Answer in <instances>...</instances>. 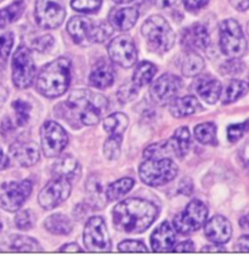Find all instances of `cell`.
Segmentation results:
<instances>
[{
  "mask_svg": "<svg viewBox=\"0 0 249 261\" xmlns=\"http://www.w3.org/2000/svg\"><path fill=\"white\" fill-rule=\"evenodd\" d=\"M32 182L30 180L11 181L0 185V208L6 212H17L24 204L32 193Z\"/></svg>",
  "mask_w": 249,
  "mask_h": 261,
  "instance_id": "30bf717a",
  "label": "cell"
},
{
  "mask_svg": "<svg viewBox=\"0 0 249 261\" xmlns=\"http://www.w3.org/2000/svg\"><path fill=\"white\" fill-rule=\"evenodd\" d=\"M14 45V36L11 32L0 34V65H4L10 55Z\"/></svg>",
  "mask_w": 249,
  "mask_h": 261,
  "instance_id": "ab89813d",
  "label": "cell"
},
{
  "mask_svg": "<svg viewBox=\"0 0 249 261\" xmlns=\"http://www.w3.org/2000/svg\"><path fill=\"white\" fill-rule=\"evenodd\" d=\"M122 135H110L104 145V154L108 161H116L120 155V146H122Z\"/></svg>",
  "mask_w": 249,
  "mask_h": 261,
  "instance_id": "d590c367",
  "label": "cell"
},
{
  "mask_svg": "<svg viewBox=\"0 0 249 261\" xmlns=\"http://www.w3.org/2000/svg\"><path fill=\"white\" fill-rule=\"evenodd\" d=\"M112 216L113 225L118 231L141 233L156 221L158 208L148 200L129 198L116 205Z\"/></svg>",
  "mask_w": 249,
  "mask_h": 261,
  "instance_id": "7a4b0ae2",
  "label": "cell"
},
{
  "mask_svg": "<svg viewBox=\"0 0 249 261\" xmlns=\"http://www.w3.org/2000/svg\"><path fill=\"white\" fill-rule=\"evenodd\" d=\"M8 96H9L8 90H6V89L3 87L2 84H0V107H2L3 105L5 103V101H6V98H8Z\"/></svg>",
  "mask_w": 249,
  "mask_h": 261,
  "instance_id": "9f6ffc18",
  "label": "cell"
},
{
  "mask_svg": "<svg viewBox=\"0 0 249 261\" xmlns=\"http://www.w3.org/2000/svg\"><path fill=\"white\" fill-rule=\"evenodd\" d=\"M210 44V37L207 28L201 23H194L185 28L181 34V45L188 51L206 50Z\"/></svg>",
  "mask_w": 249,
  "mask_h": 261,
  "instance_id": "e0dca14e",
  "label": "cell"
},
{
  "mask_svg": "<svg viewBox=\"0 0 249 261\" xmlns=\"http://www.w3.org/2000/svg\"><path fill=\"white\" fill-rule=\"evenodd\" d=\"M157 73V68L153 63L148 61H143L139 63L136 67L135 72L133 74V83L137 88H141L143 85H147L152 82L153 77Z\"/></svg>",
  "mask_w": 249,
  "mask_h": 261,
  "instance_id": "4dcf8cb0",
  "label": "cell"
},
{
  "mask_svg": "<svg viewBox=\"0 0 249 261\" xmlns=\"http://www.w3.org/2000/svg\"><path fill=\"white\" fill-rule=\"evenodd\" d=\"M248 164H249V159H248Z\"/></svg>",
  "mask_w": 249,
  "mask_h": 261,
  "instance_id": "e7e4bbea",
  "label": "cell"
},
{
  "mask_svg": "<svg viewBox=\"0 0 249 261\" xmlns=\"http://www.w3.org/2000/svg\"><path fill=\"white\" fill-rule=\"evenodd\" d=\"M175 241H177V234H175V228L164 221L156 228L152 233L151 246L152 249L157 253H165V251L173 250Z\"/></svg>",
  "mask_w": 249,
  "mask_h": 261,
  "instance_id": "ffe728a7",
  "label": "cell"
},
{
  "mask_svg": "<svg viewBox=\"0 0 249 261\" xmlns=\"http://www.w3.org/2000/svg\"><path fill=\"white\" fill-rule=\"evenodd\" d=\"M15 224L20 230H31L36 224V215L30 209L20 210L15 218Z\"/></svg>",
  "mask_w": 249,
  "mask_h": 261,
  "instance_id": "f35d334b",
  "label": "cell"
},
{
  "mask_svg": "<svg viewBox=\"0 0 249 261\" xmlns=\"http://www.w3.org/2000/svg\"><path fill=\"white\" fill-rule=\"evenodd\" d=\"M118 249H119V251H126V253H147V248L142 242L134 240L120 242Z\"/></svg>",
  "mask_w": 249,
  "mask_h": 261,
  "instance_id": "ee69618b",
  "label": "cell"
},
{
  "mask_svg": "<svg viewBox=\"0 0 249 261\" xmlns=\"http://www.w3.org/2000/svg\"><path fill=\"white\" fill-rule=\"evenodd\" d=\"M36 65L31 50L21 45L12 57V82L18 89H27L36 79Z\"/></svg>",
  "mask_w": 249,
  "mask_h": 261,
  "instance_id": "9c48e42d",
  "label": "cell"
},
{
  "mask_svg": "<svg viewBox=\"0 0 249 261\" xmlns=\"http://www.w3.org/2000/svg\"><path fill=\"white\" fill-rule=\"evenodd\" d=\"M243 69H244L243 62L239 61L238 59L229 60V61H226L224 65L221 66V72L224 73V74H229V75L239 74V73L243 72Z\"/></svg>",
  "mask_w": 249,
  "mask_h": 261,
  "instance_id": "f6af8a7d",
  "label": "cell"
},
{
  "mask_svg": "<svg viewBox=\"0 0 249 261\" xmlns=\"http://www.w3.org/2000/svg\"><path fill=\"white\" fill-rule=\"evenodd\" d=\"M71 61L60 57L41 68L37 77L36 88L39 94L49 98H55L65 94L71 84Z\"/></svg>",
  "mask_w": 249,
  "mask_h": 261,
  "instance_id": "3957f363",
  "label": "cell"
},
{
  "mask_svg": "<svg viewBox=\"0 0 249 261\" xmlns=\"http://www.w3.org/2000/svg\"><path fill=\"white\" fill-rule=\"evenodd\" d=\"M178 175V165L169 157L147 158L140 164L139 176L143 184L152 187L163 186L174 180Z\"/></svg>",
  "mask_w": 249,
  "mask_h": 261,
  "instance_id": "8992f818",
  "label": "cell"
},
{
  "mask_svg": "<svg viewBox=\"0 0 249 261\" xmlns=\"http://www.w3.org/2000/svg\"><path fill=\"white\" fill-rule=\"evenodd\" d=\"M71 190L72 186L69 180L65 177H54L40 191L38 202L41 208L51 210L62 204L71 195Z\"/></svg>",
  "mask_w": 249,
  "mask_h": 261,
  "instance_id": "5bb4252c",
  "label": "cell"
},
{
  "mask_svg": "<svg viewBox=\"0 0 249 261\" xmlns=\"http://www.w3.org/2000/svg\"><path fill=\"white\" fill-rule=\"evenodd\" d=\"M204 68V61L198 54L194 51H188L185 55L183 60V65H181V72L186 77H194V75L200 74Z\"/></svg>",
  "mask_w": 249,
  "mask_h": 261,
  "instance_id": "d6a6232c",
  "label": "cell"
},
{
  "mask_svg": "<svg viewBox=\"0 0 249 261\" xmlns=\"http://www.w3.org/2000/svg\"><path fill=\"white\" fill-rule=\"evenodd\" d=\"M9 167V158L8 155L4 153L2 148H0V170H4Z\"/></svg>",
  "mask_w": 249,
  "mask_h": 261,
  "instance_id": "11a10c76",
  "label": "cell"
},
{
  "mask_svg": "<svg viewBox=\"0 0 249 261\" xmlns=\"http://www.w3.org/2000/svg\"><path fill=\"white\" fill-rule=\"evenodd\" d=\"M3 2V0H0V3H2Z\"/></svg>",
  "mask_w": 249,
  "mask_h": 261,
  "instance_id": "be15d7a7",
  "label": "cell"
},
{
  "mask_svg": "<svg viewBox=\"0 0 249 261\" xmlns=\"http://www.w3.org/2000/svg\"><path fill=\"white\" fill-rule=\"evenodd\" d=\"M84 246L89 251H108L112 248L106 222L101 216H94L88 220L84 228Z\"/></svg>",
  "mask_w": 249,
  "mask_h": 261,
  "instance_id": "7c38bea8",
  "label": "cell"
},
{
  "mask_svg": "<svg viewBox=\"0 0 249 261\" xmlns=\"http://www.w3.org/2000/svg\"><path fill=\"white\" fill-rule=\"evenodd\" d=\"M116 4H127V3H130L133 2V0H113Z\"/></svg>",
  "mask_w": 249,
  "mask_h": 261,
  "instance_id": "680465c9",
  "label": "cell"
},
{
  "mask_svg": "<svg viewBox=\"0 0 249 261\" xmlns=\"http://www.w3.org/2000/svg\"><path fill=\"white\" fill-rule=\"evenodd\" d=\"M168 144L174 155L179 158L185 157L191 147V134L188 132V128L181 126L175 130L174 135L169 140Z\"/></svg>",
  "mask_w": 249,
  "mask_h": 261,
  "instance_id": "d4e9b609",
  "label": "cell"
},
{
  "mask_svg": "<svg viewBox=\"0 0 249 261\" xmlns=\"http://www.w3.org/2000/svg\"><path fill=\"white\" fill-rule=\"evenodd\" d=\"M194 89L203 101L209 105H214L221 96L222 87L218 79L210 75H203L197 79Z\"/></svg>",
  "mask_w": 249,
  "mask_h": 261,
  "instance_id": "44dd1931",
  "label": "cell"
},
{
  "mask_svg": "<svg viewBox=\"0 0 249 261\" xmlns=\"http://www.w3.org/2000/svg\"><path fill=\"white\" fill-rule=\"evenodd\" d=\"M12 250L17 251H39L41 250L40 244L32 237L26 236H12L10 241Z\"/></svg>",
  "mask_w": 249,
  "mask_h": 261,
  "instance_id": "e575fe53",
  "label": "cell"
},
{
  "mask_svg": "<svg viewBox=\"0 0 249 261\" xmlns=\"http://www.w3.org/2000/svg\"><path fill=\"white\" fill-rule=\"evenodd\" d=\"M61 253H81L82 249L77 246L76 243H69V244H66V246H63L61 249H60Z\"/></svg>",
  "mask_w": 249,
  "mask_h": 261,
  "instance_id": "816d5d0a",
  "label": "cell"
},
{
  "mask_svg": "<svg viewBox=\"0 0 249 261\" xmlns=\"http://www.w3.org/2000/svg\"><path fill=\"white\" fill-rule=\"evenodd\" d=\"M44 226L53 234L66 236L69 234L73 230L71 220L63 214H54L49 216L44 222Z\"/></svg>",
  "mask_w": 249,
  "mask_h": 261,
  "instance_id": "4316f807",
  "label": "cell"
},
{
  "mask_svg": "<svg viewBox=\"0 0 249 261\" xmlns=\"http://www.w3.org/2000/svg\"><path fill=\"white\" fill-rule=\"evenodd\" d=\"M139 11L136 8H122L113 9L108 15V21L113 28L118 31H129L135 26Z\"/></svg>",
  "mask_w": 249,
  "mask_h": 261,
  "instance_id": "7402d4cb",
  "label": "cell"
},
{
  "mask_svg": "<svg viewBox=\"0 0 249 261\" xmlns=\"http://www.w3.org/2000/svg\"><path fill=\"white\" fill-rule=\"evenodd\" d=\"M79 174H81V168L77 159L72 155L60 158L53 167V175L55 177H65L67 180H71L79 176Z\"/></svg>",
  "mask_w": 249,
  "mask_h": 261,
  "instance_id": "484cf974",
  "label": "cell"
},
{
  "mask_svg": "<svg viewBox=\"0 0 249 261\" xmlns=\"http://www.w3.org/2000/svg\"><path fill=\"white\" fill-rule=\"evenodd\" d=\"M90 84L97 89H107L113 84L114 82V71L112 66L104 60L98 61L89 77Z\"/></svg>",
  "mask_w": 249,
  "mask_h": 261,
  "instance_id": "603a6c76",
  "label": "cell"
},
{
  "mask_svg": "<svg viewBox=\"0 0 249 261\" xmlns=\"http://www.w3.org/2000/svg\"><path fill=\"white\" fill-rule=\"evenodd\" d=\"M0 230H2V221H0Z\"/></svg>",
  "mask_w": 249,
  "mask_h": 261,
  "instance_id": "6125c7cd",
  "label": "cell"
},
{
  "mask_svg": "<svg viewBox=\"0 0 249 261\" xmlns=\"http://www.w3.org/2000/svg\"><path fill=\"white\" fill-rule=\"evenodd\" d=\"M239 226H241L243 230H249V214L242 216L241 220H239Z\"/></svg>",
  "mask_w": 249,
  "mask_h": 261,
  "instance_id": "6f0895ef",
  "label": "cell"
},
{
  "mask_svg": "<svg viewBox=\"0 0 249 261\" xmlns=\"http://www.w3.org/2000/svg\"><path fill=\"white\" fill-rule=\"evenodd\" d=\"M71 5L73 10L83 14H94L100 10L102 0H72Z\"/></svg>",
  "mask_w": 249,
  "mask_h": 261,
  "instance_id": "74e56055",
  "label": "cell"
},
{
  "mask_svg": "<svg viewBox=\"0 0 249 261\" xmlns=\"http://www.w3.org/2000/svg\"><path fill=\"white\" fill-rule=\"evenodd\" d=\"M129 125V119L124 113H113L110 114L104 120V129L110 135H122Z\"/></svg>",
  "mask_w": 249,
  "mask_h": 261,
  "instance_id": "83f0119b",
  "label": "cell"
},
{
  "mask_svg": "<svg viewBox=\"0 0 249 261\" xmlns=\"http://www.w3.org/2000/svg\"><path fill=\"white\" fill-rule=\"evenodd\" d=\"M194 138L197 139V141L203 145L215 146L218 144V139H216V125L212 122L198 124L194 128Z\"/></svg>",
  "mask_w": 249,
  "mask_h": 261,
  "instance_id": "836d02e7",
  "label": "cell"
},
{
  "mask_svg": "<svg viewBox=\"0 0 249 261\" xmlns=\"http://www.w3.org/2000/svg\"><path fill=\"white\" fill-rule=\"evenodd\" d=\"M12 108L15 111V120L16 125L17 126H23L28 123L31 116L32 107L28 102H26L23 100H16L12 102Z\"/></svg>",
  "mask_w": 249,
  "mask_h": 261,
  "instance_id": "8d00e7d4",
  "label": "cell"
},
{
  "mask_svg": "<svg viewBox=\"0 0 249 261\" xmlns=\"http://www.w3.org/2000/svg\"><path fill=\"white\" fill-rule=\"evenodd\" d=\"M220 47L224 55L231 59H239L247 53V40L243 31L236 20L229 18L220 24Z\"/></svg>",
  "mask_w": 249,
  "mask_h": 261,
  "instance_id": "52a82bcc",
  "label": "cell"
},
{
  "mask_svg": "<svg viewBox=\"0 0 249 261\" xmlns=\"http://www.w3.org/2000/svg\"><path fill=\"white\" fill-rule=\"evenodd\" d=\"M249 130V120L243 123L232 124L228 128V139L230 142H236L239 139L243 138V135Z\"/></svg>",
  "mask_w": 249,
  "mask_h": 261,
  "instance_id": "b9f144b4",
  "label": "cell"
},
{
  "mask_svg": "<svg viewBox=\"0 0 249 261\" xmlns=\"http://www.w3.org/2000/svg\"><path fill=\"white\" fill-rule=\"evenodd\" d=\"M108 55L112 62L123 68H130L137 61V50L133 38L127 34L116 37L108 45Z\"/></svg>",
  "mask_w": 249,
  "mask_h": 261,
  "instance_id": "9a60e30c",
  "label": "cell"
},
{
  "mask_svg": "<svg viewBox=\"0 0 249 261\" xmlns=\"http://www.w3.org/2000/svg\"><path fill=\"white\" fill-rule=\"evenodd\" d=\"M10 154L22 167H32L39 161L38 145L33 141H16L10 146Z\"/></svg>",
  "mask_w": 249,
  "mask_h": 261,
  "instance_id": "d6986e66",
  "label": "cell"
},
{
  "mask_svg": "<svg viewBox=\"0 0 249 261\" xmlns=\"http://www.w3.org/2000/svg\"><path fill=\"white\" fill-rule=\"evenodd\" d=\"M41 148L46 157H57L68 145V135L59 123L47 120L40 130Z\"/></svg>",
  "mask_w": 249,
  "mask_h": 261,
  "instance_id": "8fae6325",
  "label": "cell"
},
{
  "mask_svg": "<svg viewBox=\"0 0 249 261\" xmlns=\"http://www.w3.org/2000/svg\"><path fill=\"white\" fill-rule=\"evenodd\" d=\"M194 250V244L191 241H185L179 243L177 247L174 248L175 253H190V251Z\"/></svg>",
  "mask_w": 249,
  "mask_h": 261,
  "instance_id": "681fc988",
  "label": "cell"
},
{
  "mask_svg": "<svg viewBox=\"0 0 249 261\" xmlns=\"http://www.w3.org/2000/svg\"><path fill=\"white\" fill-rule=\"evenodd\" d=\"M135 185V181L130 177H123L114 181L107 187L106 190V198L110 202H114V200L120 199L133 189V186Z\"/></svg>",
  "mask_w": 249,
  "mask_h": 261,
  "instance_id": "1f68e13d",
  "label": "cell"
},
{
  "mask_svg": "<svg viewBox=\"0 0 249 261\" xmlns=\"http://www.w3.org/2000/svg\"><path fill=\"white\" fill-rule=\"evenodd\" d=\"M108 108V101L104 95L87 89L74 90L66 101L55 107L59 118L66 120L73 129L95 125L100 122Z\"/></svg>",
  "mask_w": 249,
  "mask_h": 261,
  "instance_id": "6da1fadb",
  "label": "cell"
},
{
  "mask_svg": "<svg viewBox=\"0 0 249 261\" xmlns=\"http://www.w3.org/2000/svg\"><path fill=\"white\" fill-rule=\"evenodd\" d=\"M141 32L151 51L164 54L169 51L175 43L173 30L165 21V18L159 15L148 17L142 24Z\"/></svg>",
  "mask_w": 249,
  "mask_h": 261,
  "instance_id": "5b68a950",
  "label": "cell"
},
{
  "mask_svg": "<svg viewBox=\"0 0 249 261\" xmlns=\"http://www.w3.org/2000/svg\"><path fill=\"white\" fill-rule=\"evenodd\" d=\"M137 90H139V88H137L133 82L127 83V84L122 85V87L119 88V90H118L117 92L118 100H119L122 103L129 102V101H132L133 98L136 96Z\"/></svg>",
  "mask_w": 249,
  "mask_h": 261,
  "instance_id": "7bdbcfd3",
  "label": "cell"
},
{
  "mask_svg": "<svg viewBox=\"0 0 249 261\" xmlns=\"http://www.w3.org/2000/svg\"><path fill=\"white\" fill-rule=\"evenodd\" d=\"M204 234L215 244L228 243L232 236V226L225 216L215 215L207 221L204 226Z\"/></svg>",
  "mask_w": 249,
  "mask_h": 261,
  "instance_id": "ac0fdd59",
  "label": "cell"
},
{
  "mask_svg": "<svg viewBox=\"0 0 249 261\" xmlns=\"http://www.w3.org/2000/svg\"><path fill=\"white\" fill-rule=\"evenodd\" d=\"M230 3L238 11H245L249 9V0H230Z\"/></svg>",
  "mask_w": 249,
  "mask_h": 261,
  "instance_id": "f907efd6",
  "label": "cell"
},
{
  "mask_svg": "<svg viewBox=\"0 0 249 261\" xmlns=\"http://www.w3.org/2000/svg\"><path fill=\"white\" fill-rule=\"evenodd\" d=\"M203 253H225V249L220 246H207L202 249Z\"/></svg>",
  "mask_w": 249,
  "mask_h": 261,
  "instance_id": "db71d44e",
  "label": "cell"
},
{
  "mask_svg": "<svg viewBox=\"0 0 249 261\" xmlns=\"http://www.w3.org/2000/svg\"><path fill=\"white\" fill-rule=\"evenodd\" d=\"M65 17V0H37L36 21L40 27L54 30L61 26Z\"/></svg>",
  "mask_w": 249,
  "mask_h": 261,
  "instance_id": "4fadbf2b",
  "label": "cell"
},
{
  "mask_svg": "<svg viewBox=\"0 0 249 261\" xmlns=\"http://www.w3.org/2000/svg\"><path fill=\"white\" fill-rule=\"evenodd\" d=\"M235 250L241 253H249V234L239 237L235 244Z\"/></svg>",
  "mask_w": 249,
  "mask_h": 261,
  "instance_id": "c3c4849f",
  "label": "cell"
},
{
  "mask_svg": "<svg viewBox=\"0 0 249 261\" xmlns=\"http://www.w3.org/2000/svg\"><path fill=\"white\" fill-rule=\"evenodd\" d=\"M67 32L74 43L88 46L94 43H104L111 37L113 27L107 22H92L90 18L76 16L67 23Z\"/></svg>",
  "mask_w": 249,
  "mask_h": 261,
  "instance_id": "277c9868",
  "label": "cell"
},
{
  "mask_svg": "<svg viewBox=\"0 0 249 261\" xmlns=\"http://www.w3.org/2000/svg\"><path fill=\"white\" fill-rule=\"evenodd\" d=\"M208 218V208L198 199L191 200L183 212L175 216L173 225L180 234H190L198 231L206 224Z\"/></svg>",
  "mask_w": 249,
  "mask_h": 261,
  "instance_id": "ba28073f",
  "label": "cell"
},
{
  "mask_svg": "<svg viewBox=\"0 0 249 261\" xmlns=\"http://www.w3.org/2000/svg\"><path fill=\"white\" fill-rule=\"evenodd\" d=\"M24 9L26 4L23 0H17V2H14L12 4L0 10V30L17 21L23 14Z\"/></svg>",
  "mask_w": 249,
  "mask_h": 261,
  "instance_id": "f1b7e54d",
  "label": "cell"
},
{
  "mask_svg": "<svg viewBox=\"0 0 249 261\" xmlns=\"http://www.w3.org/2000/svg\"><path fill=\"white\" fill-rule=\"evenodd\" d=\"M247 31H248V34H249V22H248V26H247Z\"/></svg>",
  "mask_w": 249,
  "mask_h": 261,
  "instance_id": "94428289",
  "label": "cell"
},
{
  "mask_svg": "<svg viewBox=\"0 0 249 261\" xmlns=\"http://www.w3.org/2000/svg\"><path fill=\"white\" fill-rule=\"evenodd\" d=\"M183 2L185 8H186L188 11H197L201 10V9L208 4L209 0H183Z\"/></svg>",
  "mask_w": 249,
  "mask_h": 261,
  "instance_id": "7dc6e473",
  "label": "cell"
},
{
  "mask_svg": "<svg viewBox=\"0 0 249 261\" xmlns=\"http://www.w3.org/2000/svg\"><path fill=\"white\" fill-rule=\"evenodd\" d=\"M156 3H157L158 8H161V9H170V8H173V6L175 5L177 0H156Z\"/></svg>",
  "mask_w": 249,
  "mask_h": 261,
  "instance_id": "f5cc1de1",
  "label": "cell"
},
{
  "mask_svg": "<svg viewBox=\"0 0 249 261\" xmlns=\"http://www.w3.org/2000/svg\"><path fill=\"white\" fill-rule=\"evenodd\" d=\"M202 105L198 102L194 96H184L180 98H175L170 103V113L175 118H185L192 114L198 113L202 111Z\"/></svg>",
  "mask_w": 249,
  "mask_h": 261,
  "instance_id": "cb8c5ba5",
  "label": "cell"
},
{
  "mask_svg": "<svg viewBox=\"0 0 249 261\" xmlns=\"http://www.w3.org/2000/svg\"><path fill=\"white\" fill-rule=\"evenodd\" d=\"M145 4H152V3H156V0H141Z\"/></svg>",
  "mask_w": 249,
  "mask_h": 261,
  "instance_id": "91938a15",
  "label": "cell"
},
{
  "mask_svg": "<svg viewBox=\"0 0 249 261\" xmlns=\"http://www.w3.org/2000/svg\"><path fill=\"white\" fill-rule=\"evenodd\" d=\"M54 44V38L50 36V34H44V36H40L32 41V46H33L34 50L39 53L47 51Z\"/></svg>",
  "mask_w": 249,
  "mask_h": 261,
  "instance_id": "bcb514c9",
  "label": "cell"
},
{
  "mask_svg": "<svg viewBox=\"0 0 249 261\" xmlns=\"http://www.w3.org/2000/svg\"><path fill=\"white\" fill-rule=\"evenodd\" d=\"M248 88V84L243 81H238V79L231 81L228 84V87H226L224 94H222V103L230 105L236 102V101L247 94Z\"/></svg>",
  "mask_w": 249,
  "mask_h": 261,
  "instance_id": "f546056e",
  "label": "cell"
},
{
  "mask_svg": "<svg viewBox=\"0 0 249 261\" xmlns=\"http://www.w3.org/2000/svg\"><path fill=\"white\" fill-rule=\"evenodd\" d=\"M181 88H183V81L178 75L167 73L153 82L150 94L156 103L167 105L174 100Z\"/></svg>",
  "mask_w": 249,
  "mask_h": 261,
  "instance_id": "2e32d148",
  "label": "cell"
},
{
  "mask_svg": "<svg viewBox=\"0 0 249 261\" xmlns=\"http://www.w3.org/2000/svg\"><path fill=\"white\" fill-rule=\"evenodd\" d=\"M87 190L90 195V198L92 202H94L95 208H98V202H100L102 198V195H104V191H102L101 182L98 181L96 177H90L87 182Z\"/></svg>",
  "mask_w": 249,
  "mask_h": 261,
  "instance_id": "60d3db41",
  "label": "cell"
}]
</instances>
